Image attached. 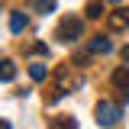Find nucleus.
I'll list each match as a JSON object with an SVG mask.
<instances>
[{
  "instance_id": "obj_1",
  "label": "nucleus",
  "mask_w": 129,
  "mask_h": 129,
  "mask_svg": "<svg viewBox=\"0 0 129 129\" xmlns=\"http://www.w3.org/2000/svg\"><path fill=\"white\" fill-rule=\"evenodd\" d=\"M78 87H81L78 68H71V64H58V68H55V90H58V94L52 97V103H58L64 94H74Z\"/></svg>"
},
{
  "instance_id": "obj_2",
  "label": "nucleus",
  "mask_w": 129,
  "mask_h": 129,
  "mask_svg": "<svg viewBox=\"0 0 129 129\" xmlns=\"http://www.w3.org/2000/svg\"><path fill=\"white\" fill-rule=\"evenodd\" d=\"M94 113H97V123L103 129H110V126H116L119 119H123V107L119 103H113V100H100L94 107Z\"/></svg>"
},
{
  "instance_id": "obj_3",
  "label": "nucleus",
  "mask_w": 129,
  "mask_h": 129,
  "mask_svg": "<svg viewBox=\"0 0 129 129\" xmlns=\"http://www.w3.org/2000/svg\"><path fill=\"white\" fill-rule=\"evenodd\" d=\"M81 36H84V19L81 16H64L58 23V29H55V39L58 42H74Z\"/></svg>"
},
{
  "instance_id": "obj_4",
  "label": "nucleus",
  "mask_w": 129,
  "mask_h": 129,
  "mask_svg": "<svg viewBox=\"0 0 129 129\" xmlns=\"http://www.w3.org/2000/svg\"><path fill=\"white\" fill-rule=\"evenodd\" d=\"M107 29H110V32L129 29V10H116V13H107Z\"/></svg>"
},
{
  "instance_id": "obj_5",
  "label": "nucleus",
  "mask_w": 129,
  "mask_h": 129,
  "mask_svg": "<svg viewBox=\"0 0 129 129\" xmlns=\"http://www.w3.org/2000/svg\"><path fill=\"white\" fill-rule=\"evenodd\" d=\"M26 29H29V16L23 13V10H13L10 13V32L13 36H23Z\"/></svg>"
},
{
  "instance_id": "obj_6",
  "label": "nucleus",
  "mask_w": 129,
  "mask_h": 129,
  "mask_svg": "<svg viewBox=\"0 0 129 129\" xmlns=\"http://www.w3.org/2000/svg\"><path fill=\"white\" fill-rule=\"evenodd\" d=\"M110 84H113V87H119V90L129 97V68H126V64H119V68L110 74Z\"/></svg>"
},
{
  "instance_id": "obj_7",
  "label": "nucleus",
  "mask_w": 129,
  "mask_h": 129,
  "mask_svg": "<svg viewBox=\"0 0 129 129\" xmlns=\"http://www.w3.org/2000/svg\"><path fill=\"white\" fill-rule=\"evenodd\" d=\"M87 52H90V55H107V52H113V42L107 36H94V39L87 42Z\"/></svg>"
},
{
  "instance_id": "obj_8",
  "label": "nucleus",
  "mask_w": 129,
  "mask_h": 129,
  "mask_svg": "<svg viewBox=\"0 0 129 129\" xmlns=\"http://www.w3.org/2000/svg\"><path fill=\"white\" fill-rule=\"evenodd\" d=\"M48 129H78V119L68 116V113H61V116H52L48 119Z\"/></svg>"
},
{
  "instance_id": "obj_9",
  "label": "nucleus",
  "mask_w": 129,
  "mask_h": 129,
  "mask_svg": "<svg viewBox=\"0 0 129 129\" xmlns=\"http://www.w3.org/2000/svg\"><path fill=\"white\" fill-rule=\"evenodd\" d=\"M29 3H32V10H36V13H45V16H52L55 10H58V3H55V0H29Z\"/></svg>"
},
{
  "instance_id": "obj_10",
  "label": "nucleus",
  "mask_w": 129,
  "mask_h": 129,
  "mask_svg": "<svg viewBox=\"0 0 129 129\" xmlns=\"http://www.w3.org/2000/svg\"><path fill=\"white\" fill-rule=\"evenodd\" d=\"M29 78L36 81V84H39V81H45V78H48V68H45V64H39V61L29 64Z\"/></svg>"
},
{
  "instance_id": "obj_11",
  "label": "nucleus",
  "mask_w": 129,
  "mask_h": 129,
  "mask_svg": "<svg viewBox=\"0 0 129 129\" xmlns=\"http://www.w3.org/2000/svg\"><path fill=\"white\" fill-rule=\"evenodd\" d=\"M87 16L90 19H100L103 16V0H87Z\"/></svg>"
},
{
  "instance_id": "obj_12",
  "label": "nucleus",
  "mask_w": 129,
  "mask_h": 129,
  "mask_svg": "<svg viewBox=\"0 0 129 129\" xmlns=\"http://www.w3.org/2000/svg\"><path fill=\"white\" fill-rule=\"evenodd\" d=\"M0 78H3V84H10V81L16 78V64L10 61V58H7V61H3V74H0Z\"/></svg>"
},
{
  "instance_id": "obj_13",
  "label": "nucleus",
  "mask_w": 129,
  "mask_h": 129,
  "mask_svg": "<svg viewBox=\"0 0 129 129\" xmlns=\"http://www.w3.org/2000/svg\"><path fill=\"white\" fill-rule=\"evenodd\" d=\"M32 52H36V55H45V52H48V45H45V42H39V45H32Z\"/></svg>"
},
{
  "instance_id": "obj_14",
  "label": "nucleus",
  "mask_w": 129,
  "mask_h": 129,
  "mask_svg": "<svg viewBox=\"0 0 129 129\" xmlns=\"http://www.w3.org/2000/svg\"><path fill=\"white\" fill-rule=\"evenodd\" d=\"M119 55H123V61H126V64H129V45H126V48H123V52H119Z\"/></svg>"
},
{
  "instance_id": "obj_15",
  "label": "nucleus",
  "mask_w": 129,
  "mask_h": 129,
  "mask_svg": "<svg viewBox=\"0 0 129 129\" xmlns=\"http://www.w3.org/2000/svg\"><path fill=\"white\" fill-rule=\"evenodd\" d=\"M0 129H13V126H10V123H7V119H3V126H0Z\"/></svg>"
},
{
  "instance_id": "obj_16",
  "label": "nucleus",
  "mask_w": 129,
  "mask_h": 129,
  "mask_svg": "<svg viewBox=\"0 0 129 129\" xmlns=\"http://www.w3.org/2000/svg\"><path fill=\"white\" fill-rule=\"evenodd\" d=\"M107 3H123V0H107Z\"/></svg>"
}]
</instances>
